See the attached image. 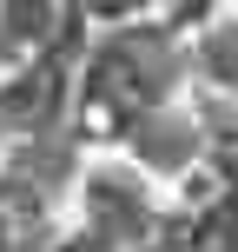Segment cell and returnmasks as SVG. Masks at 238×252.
I'll return each mask as SVG.
<instances>
[{"label":"cell","mask_w":238,"mask_h":252,"mask_svg":"<svg viewBox=\"0 0 238 252\" xmlns=\"http://www.w3.org/2000/svg\"><path fill=\"white\" fill-rule=\"evenodd\" d=\"M146 0H86V13H100V20H126V13H139Z\"/></svg>","instance_id":"obj_3"},{"label":"cell","mask_w":238,"mask_h":252,"mask_svg":"<svg viewBox=\"0 0 238 252\" xmlns=\"http://www.w3.org/2000/svg\"><path fill=\"white\" fill-rule=\"evenodd\" d=\"M172 47L152 33H119L100 47V60L86 66V106L113 113V126L126 120H152L172 93Z\"/></svg>","instance_id":"obj_1"},{"label":"cell","mask_w":238,"mask_h":252,"mask_svg":"<svg viewBox=\"0 0 238 252\" xmlns=\"http://www.w3.org/2000/svg\"><path fill=\"white\" fill-rule=\"evenodd\" d=\"M199 66L218 80V87H232V93H238V20L205 27V40H199Z\"/></svg>","instance_id":"obj_2"}]
</instances>
